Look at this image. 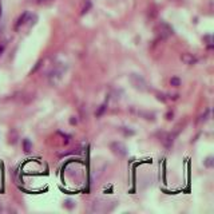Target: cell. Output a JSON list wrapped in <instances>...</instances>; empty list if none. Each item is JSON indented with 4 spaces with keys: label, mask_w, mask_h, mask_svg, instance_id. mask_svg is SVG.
Instances as JSON below:
<instances>
[{
    "label": "cell",
    "mask_w": 214,
    "mask_h": 214,
    "mask_svg": "<svg viewBox=\"0 0 214 214\" xmlns=\"http://www.w3.org/2000/svg\"><path fill=\"white\" fill-rule=\"evenodd\" d=\"M205 166H206V167H211V166H213V158L209 157L207 159L205 160Z\"/></svg>",
    "instance_id": "obj_14"
},
{
    "label": "cell",
    "mask_w": 214,
    "mask_h": 214,
    "mask_svg": "<svg viewBox=\"0 0 214 214\" xmlns=\"http://www.w3.org/2000/svg\"><path fill=\"white\" fill-rule=\"evenodd\" d=\"M141 117H144V119L147 120H155V115L152 112H144V111H139Z\"/></svg>",
    "instance_id": "obj_9"
},
{
    "label": "cell",
    "mask_w": 214,
    "mask_h": 214,
    "mask_svg": "<svg viewBox=\"0 0 214 214\" xmlns=\"http://www.w3.org/2000/svg\"><path fill=\"white\" fill-rule=\"evenodd\" d=\"M159 35H160L162 37L170 36V35H173V28H171V27L169 26L167 23H165V21H160V24H159Z\"/></svg>",
    "instance_id": "obj_6"
},
{
    "label": "cell",
    "mask_w": 214,
    "mask_h": 214,
    "mask_svg": "<svg viewBox=\"0 0 214 214\" xmlns=\"http://www.w3.org/2000/svg\"><path fill=\"white\" fill-rule=\"evenodd\" d=\"M90 7H91V1H90V0H86V3H84V7H83V10H82V13L87 12V11L90 10Z\"/></svg>",
    "instance_id": "obj_13"
},
{
    "label": "cell",
    "mask_w": 214,
    "mask_h": 214,
    "mask_svg": "<svg viewBox=\"0 0 214 214\" xmlns=\"http://www.w3.org/2000/svg\"><path fill=\"white\" fill-rule=\"evenodd\" d=\"M166 119H167V120L173 119V112H167V114H166Z\"/></svg>",
    "instance_id": "obj_16"
},
{
    "label": "cell",
    "mask_w": 214,
    "mask_h": 214,
    "mask_svg": "<svg viewBox=\"0 0 214 214\" xmlns=\"http://www.w3.org/2000/svg\"><path fill=\"white\" fill-rule=\"evenodd\" d=\"M71 203H72L71 201H67V202H66V206H67V207H70V209H71V207H72V205H71Z\"/></svg>",
    "instance_id": "obj_18"
},
{
    "label": "cell",
    "mask_w": 214,
    "mask_h": 214,
    "mask_svg": "<svg viewBox=\"0 0 214 214\" xmlns=\"http://www.w3.org/2000/svg\"><path fill=\"white\" fill-rule=\"evenodd\" d=\"M27 16H28V12H24V13H23V15H21V16H20V18H19V20H18V23H16V26H15V28H16V29H18V28H19V27H20V26H21V24H23V23H24V21H26V19H27Z\"/></svg>",
    "instance_id": "obj_10"
},
{
    "label": "cell",
    "mask_w": 214,
    "mask_h": 214,
    "mask_svg": "<svg viewBox=\"0 0 214 214\" xmlns=\"http://www.w3.org/2000/svg\"><path fill=\"white\" fill-rule=\"evenodd\" d=\"M23 150H24V152H31V150H32V143H31V141L29 139H24L23 141Z\"/></svg>",
    "instance_id": "obj_8"
},
{
    "label": "cell",
    "mask_w": 214,
    "mask_h": 214,
    "mask_svg": "<svg viewBox=\"0 0 214 214\" xmlns=\"http://www.w3.org/2000/svg\"><path fill=\"white\" fill-rule=\"evenodd\" d=\"M122 131L125 133V135H126V136H127V135H134V134H135L133 130H125V127L122 128Z\"/></svg>",
    "instance_id": "obj_15"
},
{
    "label": "cell",
    "mask_w": 214,
    "mask_h": 214,
    "mask_svg": "<svg viewBox=\"0 0 214 214\" xmlns=\"http://www.w3.org/2000/svg\"><path fill=\"white\" fill-rule=\"evenodd\" d=\"M174 138H175V134L174 133H160L159 134V141L162 142V144L166 149H170L174 143Z\"/></svg>",
    "instance_id": "obj_3"
},
{
    "label": "cell",
    "mask_w": 214,
    "mask_h": 214,
    "mask_svg": "<svg viewBox=\"0 0 214 214\" xmlns=\"http://www.w3.org/2000/svg\"><path fill=\"white\" fill-rule=\"evenodd\" d=\"M92 211H96V213H102V211H110L108 209V202L103 199H95L92 203V207H91Z\"/></svg>",
    "instance_id": "obj_4"
},
{
    "label": "cell",
    "mask_w": 214,
    "mask_h": 214,
    "mask_svg": "<svg viewBox=\"0 0 214 214\" xmlns=\"http://www.w3.org/2000/svg\"><path fill=\"white\" fill-rule=\"evenodd\" d=\"M181 60L185 64H189V66H193V64H195L198 62V59L195 58L193 54H182V56H181Z\"/></svg>",
    "instance_id": "obj_7"
},
{
    "label": "cell",
    "mask_w": 214,
    "mask_h": 214,
    "mask_svg": "<svg viewBox=\"0 0 214 214\" xmlns=\"http://www.w3.org/2000/svg\"><path fill=\"white\" fill-rule=\"evenodd\" d=\"M130 83L133 84V87L135 90L139 91H146L147 90V83L143 79V76H141L139 74H131L130 75Z\"/></svg>",
    "instance_id": "obj_1"
},
{
    "label": "cell",
    "mask_w": 214,
    "mask_h": 214,
    "mask_svg": "<svg viewBox=\"0 0 214 214\" xmlns=\"http://www.w3.org/2000/svg\"><path fill=\"white\" fill-rule=\"evenodd\" d=\"M170 84L173 86V87H179V86H181V79H179L178 76H173L170 79Z\"/></svg>",
    "instance_id": "obj_11"
},
{
    "label": "cell",
    "mask_w": 214,
    "mask_h": 214,
    "mask_svg": "<svg viewBox=\"0 0 214 214\" xmlns=\"http://www.w3.org/2000/svg\"><path fill=\"white\" fill-rule=\"evenodd\" d=\"M4 47H5V44H1V45H0V55H1L3 51H4Z\"/></svg>",
    "instance_id": "obj_19"
},
{
    "label": "cell",
    "mask_w": 214,
    "mask_h": 214,
    "mask_svg": "<svg viewBox=\"0 0 214 214\" xmlns=\"http://www.w3.org/2000/svg\"><path fill=\"white\" fill-rule=\"evenodd\" d=\"M110 149H111V151L114 152L115 155H118V157H125V155L127 154V147H126L122 142H112V143L110 144Z\"/></svg>",
    "instance_id": "obj_2"
},
{
    "label": "cell",
    "mask_w": 214,
    "mask_h": 214,
    "mask_svg": "<svg viewBox=\"0 0 214 214\" xmlns=\"http://www.w3.org/2000/svg\"><path fill=\"white\" fill-rule=\"evenodd\" d=\"M62 74H63V71H62L60 68H55V70H52V71L50 72V83L51 84H58L59 82H60V79H62Z\"/></svg>",
    "instance_id": "obj_5"
},
{
    "label": "cell",
    "mask_w": 214,
    "mask_h": 214,
    "mask_svg": "<svg viewBox=\"0 0 214 214\" xmlns=\"http://www.w3.org/2000/svg\"><path fill=\"white\" fill-rule=\"evenodd\" d=\"M106 108H107V107H106V103L102 104V106L99 107V110L96 111V117H98V118H99V117H102V115H103V112L106 111Z\"/></svg>",
    "instance_id": "obj_12"
},
{
    "label": "cell",
    "mask_w": 214,
    "mask_h": 214,
    "mask_svg": "<svg viewBox=\"0 0 214 214\" xmlns=\"http://www.w3.org/2000/svg\"><path fill=\"white\" fill-rule=\"evenodd\" d=\"M70 123H71V125H76V118H75V117H71V119H70Z\"/></svg>",
    "instance_id": "obj_17"
}]
</instances>
